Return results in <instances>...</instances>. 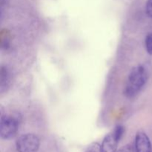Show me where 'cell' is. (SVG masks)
Returning <instances> with one entry per match:
<instances>
[{
    "label": "cell",
    "mask_w": 152,
    "mask_h": 152,
    "mask_svg": "<svg viewBox=\"0 0 152 152\" xmlns=\"http://www.w3.org/2000/svg\"><path fill=\"white\" fill-rule=\"evenodd\" d=\"M147 80L148 74L144 67L139 65L132 68L129 76L128 84L125 91L126 94L130 97L136 95L145 86Z\"/></svg>",
    "instance_id": "cell-1"
},
{
    "label": "cell",
    "mask_w": 152,
    "mask_h": 152,
    "mask_svg": "<svg viewBox=\"0 0 152 152\" xmlns=\"http://www.w3.org/2000/svg\"><path fill=\"white\" fill-rule=\"evenodd\" d=\"M119 142L120 140L117 139L113 132L108 134L105 136L101 144L102 152H117Z\"/></svg>",
    "instance_id": "cell-5"
},
{
    "label": "cell",
    "mask_w": 152,
    "mask_h": 152,
    "mask_svg": "<svg viewBox=\"0 0 152 152\" xmlns=\"http://www.w3.org/2000/svg\"><path fill=\"white\" fill-rule=\"evenodd\" d=\"M19 129L17 120L10 116H3L0 121V136L3 140H10L16 136Z\"/></svg>",
    "instance_id": "cell-3"
},
{
    "label": "cell",
    "mask_w": 152,
    "mask_h": 152,
    "mask_svg": "<svg viewBox=\"0 0 152 152\" xmlns=\"http://www.w3.org/2000/svg\"><path fill=\"white\" fill-rule=\"evenodd\" d=\"M16 146L18 152H37L40 146V141L34 134H25L18 138Z\"/></svg>",
    "instance_id": "cell-2"
},
{
    "label": "cell",
    "mask_w": 152,
    "mask_h": 152,
    "mask_svg": "<svg viewBox=\"0 0 152 152\" xmlns=\"http://www.w3.org/2000/svg\"><path fill=\"white\" fill-rule=\"evenodd\" d=\"M112 132L114 133V134L117 137V139H118L119 140H120L122 137L123 136V134H124L125 132V129L123 126H117Z\"/></svg>",
    "instance_id": "cell-9"
},
{
    "label": "cell",
    "mask_w": 152,
    "mask_h": 152,
    "mask_svg": "<svg viewBox=\"0 0 152 152\" xmlns=\"http://www.w3.org/2000/svg\"><path fill=\"white\" fill-rule=\"evenodd\" d=\"M145 48L148 54L152 55V33L148 34L145 38Z\"/></svg>",
    "instance_id": "cell-8"
},
{
    "label": "cell",
    "mask_w": 152,
    "mask_h": 152,
    "mask_svg": "<svg viewBox=\"0 0 152 152\" xmlns=\"http://www.w3.org/2000/svg\"><path fill=\"white\" fill-rule=\"evenodd\" d=\"M84 152H102V146L98 142H92L86 148Z\"/></svg>",
    "instance_id": "cell-7"
},
{
    "label": "cell",
    "mask_w": 152,
    "mask_h": 152,
    "mask_svg": "<svg viewBox=\"0 0 152 152\" xmlns=\"http://www.w3.org/2000/svg\"><path fill=\"white\" fill-rule=\"evenodd\" d=\"M9 81H10V77H9V72L7 68L2 67L1 70V91H3L4 88L7 87Z\"/></svg>",
    "instance_id": "cell-6"
},
{
    "label": "cell",
    "mask_w": 152,
    "mask_h": 152,
    "mask_svg": "<svg viewBox=\"0 0 152 152\" xmlns=\"http://www.w3.org/2000/svg\"><path fill=\"white\" fill-rule=\"evenodd\" d=\"M117 152H134V148L132 145H126L124 146L121 147Z\"/></svg>",
    "instance_id": "cell-11"
},
{
    "label": "cell",
    "mask_w": 152,
    "mask_h": 152,
    "mask_svg": "<svg viewBox=\"0 0 152 152\" xmlns=\"http://www.w3.org/2000/svg\"><path fill=\"white\" fill-rule=\"evenodd\" d=\"M146 13L150 18H152V0H148L145 6Z\"/></svg>",
    "instance_id": "cell-10"
},
{
    "label": "cell",
    "mask_w": 152,
    "mask_h": 152,
    "mask_svg": "<svg viewBox=\"0 0 152 152\" xmlns=\"http://www.w3.org/2000/svg\"><path fill=\"white\" fill-rule=\"evenodd\" d=\"M136 152H151L152 147L149 137L143 132H139L135 139Z\"/></svg>",
    "instance_id": "cell-4"
}]
</instances>
